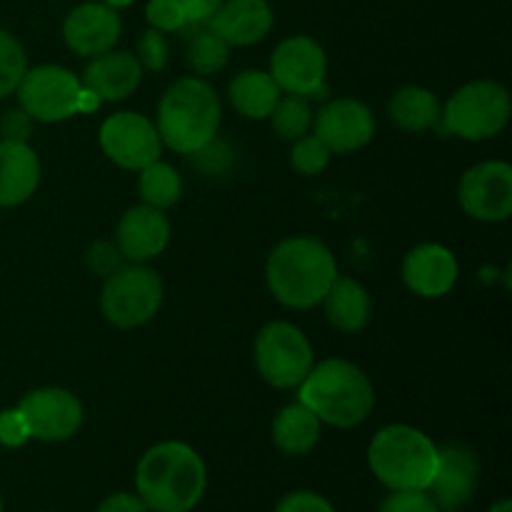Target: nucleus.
I'll return each instance as SVG.
<instances>
[{
  "label": "nucleus",
  "mask_w": 512,
  "mask_h": 512,
  "mask_svg": "<svg viewBox=\"0 0 512 512\" xmlns=\"http://www.w3.org/2000/svg\"><path fill=\"white\" fill-rule=\"evenodd\" d=\"M208 473L198 450L165 440L145 450L135 470L138 498L150 512H188L203 500Z\"/></svg>",
  "instance_id": "obj_1"
},
{
  "label": "nucleus",
  "mask_w": 512,
  "mask_h": 512,
  "mask_svg": "<svg viewBox=\"0 0 512 512\" xmlns=\"http://www.w3.org/2000/svg\"><path fill=\"white\" fill-rule=\"evenodd\" d=\"M335 278L338 263L333 253L313 235H298L278 243L265 265L268 290L290 310H308L323 303Z\"/></svg>",
  "instance_id": "obj_2"
},
{
  "label": "nucleus",
  "mask_w": 512,
  "mask_h": 512,
  "mask_svg": "<svg viewBox=\"0 0 512 512\" xmlns=\"http://www.w3.org/2000/svg\"><path fill=\"white\" fill-rule=\"evenodd\" d=\"M298 400L318 415L320 423L348 430L373 413L375 390L358 365L330 358L310 368L298 385Z\"/></svg>",
  "instance_id": "obj_3"
},
{
  "label": "nucleus",
  "mask_w": 512,
  "mask_h": 512,
  "mask_svg": "<svg viewBox=\"0 0 512 512\" xmlns=\"http://www.w3.org/2000/svg\"><path fill=\"white\" fill-rule=\"evenodd\" d=\"M220 98L198 75L180 78L163 93L158 105L160 143L178 155H193L218 138Z\"/></svg>",
  "instance_id": "obj_4"
},
{
  "label": "nucleus",
  "mask_w": 512,
  "mask_h": 512,
  "mask_svg": "<svg viewBox=\"0 0 512 512\" xmlns=\"http://www.w3.org/2000/svg\"><path fill=\"white\" fill-rule=\"evenodd\" d=\"M368 465L388 490H428L438 468V445L413 425H385L370 440Z\"/></svg>",
  "instance_id": "obj_5"
},
{
  "label": "nucleus",
  "mask_w": 512,
  "mask_h": 512,
  "mask_svg": "<svg viewBox=\"0 0 512 512\" xmlns=\"http://www.w3.org/2000/svg\"><path fill=\"white\" fill-rule=\"evenodd\" d=\"M510 93L498 80H473L450 95L440 110L445 133L480 143L503 133L510 120Z\"/></svg>",
  "instance_id": "obj_6"
},
{
  "label": "nucleus",
  "mask_w": 512,
  "mask_h": 512,
  "mask_svg": "<svg viewBox=\"0 0 512 512\" xmlns=\"http://www.w3.org/2000/svg\"><path fill=\"white\" fill-rule=\"evenodd\" d=\"M163 305V280L143 263L120 265L105 278L100 310L115 328H140L158 315Z\"/></svg>",
  "instance_id": "obj_7"
},
{
  "label": "nucleus",
  "mask_w": 512,
  "mask_h": 512,
  "mask_svg": "<svg viewBox=\"0 0 512 512\" xmlns=\"http://www.w3.org/2000/svg\"><path fill=\"white\" fill-rule=\"evenodd\" d=\"M255 365L273 388H298L315 365L313 345L298 325L273 320L255 338Z\"/></svg>",
  "instance_id": "obj_8"
},
{
  "label": "nucleus",
  "mask_w": 512,
  "mask_h": 512,
  "mask_svg": "<svg viewBox=\"0 0 512 512\" xmlns=\"http://www.w3.org/2000/svg\"><path fill=\"white\" fill-rule=\"evenodd\" d=\"M18 103L38 123H60L80 113L83 83L73 70L63 65H38L25 70L15 88Z\"/></svg>",
  "instance_id": "obj_9"
},
{
  "label": "nucleus",
  "mask_w": 512,
  "mask_h": 512,
  "mask_svg": "<svg viewBox=\"0 0 512 512\" xmlns=\"http://www.w3.org/2000/svg\"><path fill=\"white\" fill-rule=\"evenodd\" d=\"M98 135L103 153L118 168L138 170L140 173L150 163L160 160L163 143H160L158 128H155L153 120L133 113V110H123V113L105 118Z\"/></svg>",
  "instance_id": "obj_10"
},
{
  "label": "nucleus",
  "mask_w": 512,
  "mask_h": 512,
  "mask_svg": "<svg viewBox=\"0 0 512 512\" xmlns=\"http://www.w3.org/2000/svg\"><path fill=\"white\" fill-rule=\"evenodd\" d=\"M458 203L480 223H503L512 215V168L505 160H485L463 173Z\"/></svg>",
  "instance_id": "obj_11"
},
{
  "label": "nucleus",
  "mask_w": 512,
  "mask_h": 512,
  "mask_svg": "<svg viewBox=\"0 0 512 512\" xmlns=\"http://www.w3.org/2000/svg\"><path fill=\"white\" fill-rule=\"evenodd\" d=\"M28 423L30 438L43 443H63L83 428V403L65 388H38L18 403Z\"/></svg>",
  "instance_id": "obj_12"
},
{
  "label": "nucleus",
  "mask_w": 512,
  "mask_h": 512,
  "mask_svg": "<svg viewBox=\"0 0 512 512\" xmlns=\"http://www.w3.org/2000/svg\"><path fill=\"white\" fill-rule=\"evenodd\" d=\"M270 75L283 93L308 98L320 83H325L328 58L318 40L310 35H293L278 43L270 58Z\"/></svg>",
  "instance_id": "obj_13"
},
{
  "label": "nucleus",
  "mask_w": 512,
  "mask_h": 512,
  "mask_svg": "<svg viewBox=\"0 0 512 512\" xmlns=\"http://www.w3.org/2000/svg\"><path fill=\"white\" fill-rule=\"evenodd\" d=\"M313 135L330 153H353L375 135V115L363 100L333 98L315 113Z\"/></svg>",
  "instance_id": "obj_14"
},
{
  "label": "nucleus",
  "mask_w": 512,
  "mask_h": 512,
  "mask_svg": "<svg viewBox=\"0 0 512 512\" xmlns=\"http://www.w3.org/2000/svg\"><path fill=\"white\" fill-rule=\"evenodd\" d=\"M478 475L480 465L473 450L458 443L445 445L438 448V468L425 493L440 512H458L473 498Z\"/></svg>",
  "instance_id": "obj_15"
},
{
  "label": "nucleus",
  "mask_w": 512,
  "mask_h": 512,
  "mask_svg": "<svg viewBox=\"0 0 512 512\" xmlns=\"http://www.w3.org/2000/svg\"><path fill=\"white\" fill-rule=\"evenodd\" d=\"M123 33L118 10L105 3H80L63 20V40L80 58H95L115 48Z\"/></svg>",
  "instance_id": "obj_16"
},
{
  "label": "nucleus",
  "mask_w": 512,
  "mask_h": 512,
  "mask_svg": "<svg viewBox=\"0 0 512 512\" xmlns=\"http://www.w3.org/2000/svg\"><path fill=\"white\" fill-rule=\"evenodd\" d=\"M458 258L440 243L415 245L403 260V280L420 298H443L458 283Z\"/></svg>",
  "instance_id": "obj_17"
},
{
  "label": "nucleus",
  "mask_w": 512,
  "mask_h": 512,
  "mask_svg": "<svg viewBox=\"0 0 512 512\" xmlns=\"http://www.w3.org/2000/svg\"><path fill=\"white\" fill-rule=\"evenodd\" d=\"M170 243V220L165 210L150 208V205H135L120 218L115 230V245L130 263H145L153 260L168 248Z\"/></svg>",
  "instance_id": "obj_18"
},
{
  "label": "nucleus",
  "mask_w": 512,
  "mask_h": 512,
  "mask_svg": "<svg viewBox=\"0 0 512 512\" xmlns=\"http://www.w3.org/2000/svg\"><path fill=\"white\" fill-rule=\"evenodd\" d=\"M140 80H143V68H140L138 58L128 50L113 48L108 53L90 58L80 83L100 103H115V100H125L128 95H133Z\"/></svg>",
  "instance_id": "obj_19"
},
{
  "label": "nucleus",
  "mask_w": 512,
  "mask_h": 512,
  "mask_svg": "<svg viewBox=\"0 0 512 512\" xmlns=\"http://www.w3.org/2000/svg\"><path fill=\"white\" fill-rule=\"evenodd\" d=\"M273 20L268 0H225L208 25L230 48H248L265 40L273 30Z\"/></svg>",
  "instance_id": "obj_20"
},
{
  "label": "nucleus",
  "mask_w": 512,
  "mask_h": 512,
  "mask_svg": "<svg viewBox=\"0 0 512 512\" xmlns=\"http://www.w3.org/2000/svg\"><path fill=\"white\" fill-rule=\"evenodd\" d=\"M40 185V160L28 143L0 140V208L33 198Z\"/></svg>",
  "instance_id": "obj_21"
},
{
  "label": "nucleus",
  "mask_w": 512,
  "mask_h": 512,
  "mask_svg": "<svg viewBox=\"0 0 512 512\" xmlns=\"http://www.w3.org/2000/svg\"><path fill=\"white\" fill-rule=\"evenodd\" d=\"M325 318L333 328L340 333H360L365 325L370 323V313H373V303L370 295L358 280L353 278H335L330 290L323 298Z\"/></svg>",
  "instance_id": "obj_22"
},
{
  "label": "nucleus",
  "mask_w": 512,
  "mask_h": 512,
  "mask_svg": "<svg viewBox=\"0 0 512 512\" xmlns=\"http://www.w3.org/2000/svg\"><path fill=\"white\" fill-rule=\"evenodd\" d=\"M230 103L243 118L263 120L273 113L283 90L268 70H243L230 80Z\"/></svg>",
  "instance_id": "obj_23"
},
{
  "label": "nucleus",
  "mask_w": 512,
  "mask_h": 512,
  "mask_svg": "<svg viewBox=\"0 0 512 512\" xmlns=\"http://www.w3.org/2000/svg\"><path fill=\"white\" fill-rule=\"evenodd\" d=\"M323 423L318 415L303 403H290L275 415L273 420V443L285 455H305L318 445Z\"/></svg>",
  "instance_id": "obj_24"
},
{
  "label": "nucleus",
  "mask_w": 512,
  "mask_h": 512,
  "mask_svg": "<svg viewBox=\"0 0 512 512\" xmlns=\"http://www.w3.org/2000/svg\"><path fill=\"white\" fill-rule=\"evenodd\" d=\"M440 100L433 90L405 85L390 98L388 115L405 133H425L440 123Z\"/></svg>",
  "instance_id": "obj_25"
},
{
  "label": "nucleus",
  "mask_w": 512,
  "mask_h": 512,
  "mask_svg": "<svg viewBox=\"0 0 512 512\" xmlns=\"http://www.w3.org/2000/svg\"><path fill=\"white\" fill-rule=\"evenodd\" d=\"M190 35L185 38V63L198 78L215 75L228 65L230 45L215 33L210 25H188Z\"/></svg>",
  "instance_id": "obj_26"
},
{
  "label": "nucleus",
  "mask_w": 512,
  "mask_h": 512,
  "mask_svg": "<svg viewBox=\"0 0 512 512\" xmlns=\"http://www.w3.org/2000/svg\"><path fill=\"white\" fill-rule=\"evenodd\" d=\"M138 195L143 200V205L168 210L183 195V178H180V173L173 165L163 163V160H155L148 168L140 170Z\"/></svg>",
  "instance_id": "obj_27"
},
{
  "label": "nucleus",
  "mask_w": 512,
  "mask_h": 512,
  "mask_svg": "<svg viewBox=\"0 0 512 512\" xmlns=\"http://www.w3.org/2000/svg\"><path fill=\"white\" fill-rule=\"evenodd\" d=\"M268 118L278 138L295 143V140L310 133L315 113L313 108H310V100L305 98V95L288 93V95H280V100L275 103L273 113H270Z\"/></svg>",
  "instance_id": "obj_28"
},
{
  "label": "nucleus",
  "mask_w": 512,
  "mask_h": 512,
  "mask_svg": "<svg viewBox=\"0 0 512 512\" xmlns=\"http://www.w3.org/2000/svg\"><path fill=\"white\" fill-rule=\"evenodd\" d=\"M25 70H28V58L23 45L13 33L0 28V100L15 93Z\"/></svg>",
  "instance_id": "obj_29"
},
{
  "label": "nucleus",
  "mask_w": 512,
  "mask_h": 512,
  "mask_svg": "<svg viewBox=\"0 0 512 512\" xmlns=\"http://www.w3.org/2000/svg\"><path fill=\"white\" fill-rule=\"evenodd\" d=\"M330 150L325 148L323 140H318L315 135H303L293 143V153H290V165L295 168V173L305 175H320L330 163Z\"/></svg>",
  "instance_id": "obj_30"
},
{
  "label": "nucleus",
  "mask_w": 512,
  "mask_h": 512,
  "mask_svg": "<svg viewBox=\"0 0 512 512\" xmlns=\"http://www.w3.org/2000/svg\"><path fill=\"white\" fill-rule=\"evenodd\" d=\"M145 20L150 23V28L160 30V33H183L188 28V18H185L180 0H148Z\"/></svg>",
  "instance_id": "obj_31"
},
{
  "label": "nucleus",
  "mask_w": 512,
  "mask_h": 512,
  "mask_svg": "<svg viewBox=\"0 0 512 512\" xmlns=\"http://www.w3.org/2000/svg\"><path fill=\"white\" fill-rule=\"evenodd\" d=\"M135 58H138L140 68L143 70L160 73V70L168 65V58H170V45H168V38H165V33H160V30L155 28L145 30L138 40V53H135Z\"/></svg>",
  "instance_id": "obj_32"
},
{
  "label": "nucleus",
  "mask_w": 512,
  "mask_h": 512,
  "mask_svg": "<svg viewBox=\"0 0 512 512\" xmlns=\"http://www.w3.org/2000/svg\"><path fill=\"white\" fill-rule=\"evenodd\" d=\"M378 512H440L425 490H390Z\"/></svg>",
  "instance_id": "obj_33"
},
{
  "label": "nucleus",
  "mask_w": 512,
  "mask_h": 512,
  "mask_svg": "<svg viewBox=\"0 0 512 512\" xmlns=\"http://www.w3.org/2000/svg\"><path fill=\"white\" fill-rule=\"evenodd\" d=\"M123 253L118 250V245L115 243H108V240H98V243H93L88 248V255H85V263H88V268L93 270L95 275H100V278H108V275H113L115 270L123 265Z\"/></svg>",
  "instance_id": "obj_34"
},
{
  "label": "nucleus",
  "mask_w": 512,
  "mask_h": 512,
  "mask_svg": "<svg viewBox=\"0 0 512 512\" xmlns=\"http://www.w3.org/2000/svg\"><path fill=\"white\" fill-rule=\"evenodd\" d=\"M30 440L28 423L18 408L0 413V445L3 448H20Z\"/></svg>",
  "instance_id": "obj_35"
},
{
  "label": "nucleus",
  "mask_w": 512,
  "mask_h": 512,
  "mask_svg": "<svg viewBox=\"0 0 512 512\" xmlns=\"http://www.w3.org/2000/svg\"><path fill=\"white\" fill-rule=\"evenodd\" d=\"M275 512H335V508L323 495L310 493V490H298V493L285 495Z\"/></svg>",
  "instance_id": "obj_36"
},
{
  "label": "nucleus",
  "mask_w": 512,
  "mask_h": 512,
  "mask_svg": "<svg viewBox=\"0 0 512 512\" xmlns=\"http://www.w3.org/2000/svg\"><path fill=\"white\" fill-rule=\"evenodd\" d=\"M33 123L35 120L23 108L5 110L3 118H0V135H3V140L28 143L30 133H33Z\"/></svg>",
  "instance_id": "obj_37"
},
{
  "label": "nucleus",
  "mask_w": 512,
  "mask_h": 512,
  "mask_svg": "<svg viewBox=\"0 0 512 512\" xmlns=\"http://www.w3.org/2000/svg\"><path fill=\"white\" fill-rule=\"evenodd\" d=\"M225 0H180L188 25H208Z\"/></svg>",
  "instance_id": "obj_38"
},
{
  "label": "nucleus",
  "mask_w": 512,
  "mask_h": 512,
  "mask_svg": "<svg viewBox=\"0 0 512 512\" xmlns=\"http://www.w3.org/2000/svg\"><path fill=\"white\" fill-rule=\"evenodd\" d=\"M95 512H150L148 505L133 493H115L105 498Z\"/></svg>",
  "instance_id": "obj_39"
},
{
  "label": "nucleus",
  "mask_w": 512,
  "mask_h": 512,
  "mask_svg": "<svg viewBox=\"0 0 512 512\" xmlns=\"http://www.w3.org/2000/svg\"><path fill=\"white\" fill-rule=\"evenodd\" d=\"M488 512H512V503H510V498L498 500V503H495L493 508H490Z\"/></svg>",
  "instance_id": "obj_40"
},
{
  "label": "nucleus",
  "mask_w": 512,
  "mask_h": 512,
  "mask_svg": "<svg viewBox=\"0 0 512 512\" xmlns=\"http://www.w3.org/2000/svg\"><path fill=\"white\" fill-rule=\"evenodd\" d=\"M100 3L110 5V8H115V10H120V8H128V5H133L135 0H100Z\"/></svg>",
  "instance_id": "obj_41"
},
{
  "label": "nucleus",
  "mask_w": 512,
  "mask_h": 512,
  "mask_svg": "<svg viewBox=\"0 0 512 512\" xmlns=\"http://www.w3.org/2000/svg\"><path fill=\"white\" fill-rule=\"evenodd\" d=\"M0 512H3V500H0Z\"/></svg>",
  "instance_id": "obj_42"
}]
</instances>
